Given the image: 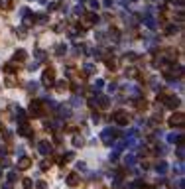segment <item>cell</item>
Segmentation results:
<instances>
[{
	"label": "cell",
	"instance_id": "29",
	"mask_svg": "<svg viewBox=\"0 0 185 189\" xmlns=\"http://www.w3.org/2000/svg\"><path fill=\"white\" fill-rule=\"evenodd\" d=\"M102 87H105V81H102V79H97L95 83H92V89H95V91H101Z\"/></svg>",
	"mask_w": 185,
	"mask_h": 189
},
{
	"label": "cell",
	"instance_id": "10",
	"mask_svg": "<svg viewBox=\"0 0 185 189\" xmlns=\"http://www.w3.org/2000/svg\"><path fill=\"white\" fill-rule=\"evenodd\" d=\"M30 165H32V160L28 158V156H20L18 164H16V167H18V170H28Z\"/></svg>",
	"mask_w": 185,
	"mask_h": 189
},
{
	"label": "cell",
	"instance_id": "9",
	"mask_svg": "<svg viewBox=\"0 0 185 189\" xmlns=\"http://www.w3.org/2000/svg\"><path fill=\"white\" fill-rule=\"evenodd\" d=\"M37 152H40L41 156H49L51 154V144L47 142V140H41V142L37 144Z\"/></svg>",
	"mask_w": 185,
	"mask_h": 189
},
{
	"label": "cell",
	"instance_id": "17",
	"mask_svg": "<svg viewBox=\"0 0 185 189\" xmlns=\"http://www.w3.org/2000/svg\"><path fill=\"white\" fill-rule=\"evenodd\" d=\"M26 57H28V53H26V49H18V51L14 53V59H12V61H14V63H16V61H24Z\"/></svg>",
	"mask_w": 185,
	"mask_h": 189
},
{
	"label": "cell",
	"instance_id": "2",
	"mask_svg": "<svg viewBox=\"0 0 185 189\" xmlns=\"http://www.w3.org/2000/svg\"><path fill=\"white\" fill-rule=\"evenodd\" d=\"M116 136H118V132L116 130H112V128H106V130H102L101 132V140L105 142L106 146H112L114 144V140H116Z\"/></svg>",
	"mask_w": 185,
	"mask_h": 189
},
{
	"label": "cell",
	"instance_id": "36",
	"mask_svg": "<svg viewBox=\"0 0 185 189\" xmlns=\"http://www.w3.org/2000/svg\"><path fill=\"white\" fill-rule=\"evenodd\" d=\"M0 165H2V167H10V160L6 158V156H4V158L0 160Z\"/></svg>",
	"mask_w": 185,
	"mask_h": 189
},
{
	"label": "cell",
	"instance_id": "46",
	"mask_svg": "<svg viewBox=\"0 0 185 189\" xmlns=\"http://www.w3.org/2000/svg\"><path fill=\"white\" fill-rule=\"evenodd\" d=\"M55 8H59V4H57V2H53V4H49V10H55Z\"/></svg>",
	"mask_w": 185,
	"mask_h": 189
},
{
	"label": "cell",
	"instance_id": "19",
	"mask_svg": "<svg viewBox=\"0 0 185 189\" xmlns=\"http://www.w3.org/2000/svg\"><path fill=\"white\" fill-rule=\"evenodd\" d=\"M179 30H181V28H179V26H175V24H170V26H167V28H166V34H167V36H175Z\"/></svg>",
	"mask_w": 185,
	"mask_h": 189
},
{
	"label": "cell",
	"instance_id": "47",
	"mask_svg": "<svg viewBox=\"0 0 185 189\" xmlns=\"http://www.w3.org/2000/svg\"><path fill=\"white\" fill-rule=\"evenodd\" d=\"M105 6H106V8H110V6H112V0H105Z\"/></svg>",
	"mask_w": 185,
	"mask_h": 189
},
{
	"label": "cell",
	"instance_id": "26",
	"mask_svg": "<svg viewBox=\"0 0 185 189\" xmlns=\"http://www.w3.org/2000/svg\"><path fill=\"white\" fill-rule=\"evenodd\" d=\"M83 144H85V140L81 138L79 134H77V136H73V146H75V148H81V146H83Z\"/></svg>",
	"mask_w": 185,
	"mask_h": 189
},
{
	"label": "cell",
	"instance_id": "41",
	"mask_svg": "<svg viewBox=\"0 0 185 189\" xmlns=\"http://www.w3.org/2000/svg\"><path fill=\"white\" fill-rule=\"evenodd\" d=\"M77 170L85 171V170H87V164H85V161H79V164H77Z\"/></svg>",
	"mask_w": 185,
	"mask_h": 189
},
{
	"label": "cell",
	"instance_id": "34",
	"mask_svg": "<svg viewBox=\"0 0 185 189\" xmlns=\"http://www.w3.org/2000/svg\"><path fill=\"white\" fill-rule=\"evenodd\" d=\"M36 189H47V183H45V181H41V179H40V181H36Z\"/></svg>",
	"mask_w": 185,
	"mask_h": 189
},
{
	"label": "cell",
	"instance_id": "33",
	"mask_svg": "<svg viewBox=\"0 0 185 189\" xmlns=\"http://www.w3.org/2000/svg\"><path fill=\"white\" fill-rule=\"evenodd\" d=\"M65 51H67V47H65L63 44H59V45H57V49H55V53H57V55H63Z\"/></svg>",
	"mask_w": 185,
	"mask_h": 189
},
{
	"label": "cell",
	"instance_id": "24",
	"mask_svg": "<svg viewBox=\"0 0 185 189\" xmlns=\"http://www.w3.org/2000/svg\"><path fill=\"white\" fill-rule=\"evenodd\" d=\"M126 77H130V79L138 77V69L136 67H126Z\"/></svg>",
	"mask_w": 185,
	"mask_h": 189
},
{
	"label": "cell",
	"instance_id": "45",
	"mask_svg": "<svg viewBox=\"0 0 185 189\" xmlns=\"http://www.w3.org/2000/svg\"><path fill=\"white\" fill-rule=\"evenodd\" d=\"M118 160V152H112L110 154V161H116Z\"/></svg>",
	"mask_w": 185,
	"mask_h": 189
},
{
	"label": "cell",
	"instance_id": "44",
	"mask_svg": "<svg viewBox=\"0 0 185 189\" xmlns=\"http://www.w3.org/2000/svg\"><path fill=\"white\" fill-rule=\"evenodd\" d=\"M71 102H73L75 106H79V105H81V99H79V97H73V101H71Z\"/></svg>",
	"mask_w": 185,
	"mask_h": 189
},
{
	"label": "cell",
	"instance_id": "6",
	"mask_svg": "<svg viewBox=\"0 0 185 189\" xmlns=\"http://www.w3.org/2000/svg\"><path fill=\"white\" fill-rule=\"evenodd\" d=\"M55 83V73H53V69H45L41 75V85L43 87H51V85Z\"/></svg>",
	"mask_w": 185,
	"mask_h": 189
},
{
	"label": "cell",
	"instance_id": "14",
	"mask_svg": "<svg viewBox=\"0 0 185 189\" xmlns=\"http://www.w3.org/2000/svg\"><path fill=\"white\" fill-rule=\"evenodd\" d=\"M18 134H20V136H28V138H30V136H32V128H30L28 124L24 122V124H20V128H18Z\"/></svg>",
	"mask_w": 185,
	"mask_h": 189
},
{
	"label": "cell",
	"instance_id": "43",
	"mask_svg": "<svg viewBox=\"0 0 185 189\" xmlns=\"http://www.w3.org/2000/svg\"><path fill=\"white\" fill-rule=\"evenodd\" d=\"M18 36H20V37H26V36H28V34H26V28H20V30H18Z\"/></svg>",
	"mask_w": 185,
	"mask_h": 189
},
{
	"label": "cell",
	"instance_id": "40",
	"mask_svg": "<svg viewBox=\"0 0 185 189\" xmlns=\"http://www.w3.org/2000/svg\"><path fill=\"white\" fill-rule=\"evenodd\" d=\"M28 14H30V10H28V8H20V16H22V18H26Z\"/></svg>",
	"mask_w": 185,
	"mask_h": 189
},
{
	"label": "cell",
	"instance_id": "1",
	"mask_svg": "<svg viewBox=\"0 0 185 189\" xmlns=\"http://www.w3.org/2000/svg\"><path fill=\"white\" fill-rule=\"evenodd\" d=\"M97 22H99V16H97L95 12L83 14V16H81V30H89V28H92Z\"/></svg>",
	"mask_w": 185,
	"mask_h": 189
},
{
	"label": "cell",
	"instance_id": "4",
	"mask_svg": "<svg viewBox=\"0 0 185 189\" xmlns=\"http://www.w3.org/2000/svg\"><path fill=\"white\" fill-rule=\"evenodd\" d=\"M157 101H161L167 109H177V106H179V99H177V97H173V95H167V97L160 95V97H157Z\"/></svg>",
	"mask_w": 185,
	"mask_h": 189
},
{
	"label": "cell",
	"instance_id": "30",
	"mask_svg": "<svg viewBox=\"0 0 185 189\" xmlns=\"http://www.w3.org/2000/svg\"><path fill=\"white\" fill-rule=\"evenodd\" d=\"M22 187H24V189H32V187H34V181H32L30 177H26V179L22 181Z\"/></svg>",
	"mask_w": 185,
	"mask_h": 189
},
{
	"label": "cell",
	"instance_id": "12",
	"mask_svg": "<svg viewBox=\"0 0 185 189\" xmlns=\"http://www.w3.org/2000/svg\"><path fill=\"white\" fill-rule=\"evenodd\" d=\"M181 132H170V134H167V142H170V144H181Z\"/></svg>",
	"mask_w": 185,
	"mask_h": 189
},
{
	"label": "cell",
	"instance_id": "22",
	"mask_svg": "<svg viewBox=\"0 0 185 189\" xmlns=\"http://www.w3.org/2000/svg\"><path fill=\"white\" fill-rule=\"evenodd\" d=\"M34 55H36V61L40 63V61L45 59V51H43V49H34Z\"/></svg>",
	"mask_w": 185,
	"mask_h": 189
},
{
	"label": "cell",
	"instance_id": "35",
	"mask_svg": "<svg viewBox=\"0 0 185 189\" xmlns=\"http://www.w3.org/2000/svg\"><path fill=\"white\" fill-rule=\"evenodd\" d=\"M37 67H40V63H37V61H32L30 65H28V71H36Z\"/></svg>",
	"mask_w": 185,
	"mask_h": 189
},
{
	"label": "cell",
	"instance_id": "18",
	"mask_svg": "<svg viewBox=\"0 0 185 189\" xmlns=\"http://www.w3.org/2000/svg\"><path fill=\"white\" fill-rule=\"evenodd\" d=\"M97 105H101V109H106L108 105H110V99H108V97H97Z\"/></svg>",
	"mask_w": 185,
	"mask_h": 189
},
{
	"label": "cell",
	"instance_id": "39",
	"mask_svg": "<svg viewBox=\"0 0 185 189\" xmlns=\"http://www.w3.org/2000/svg\"><path fill=\"white\" fill-rule=\"evenodd\" d=\"M99 6H101V2H99V0H91V8H92V10H97Z\"/></svg>",
	"mask_w": 185,
	"mask_h": 189
},
{
	"label": "cell",
	"instance_id": "20",
	"mask_svg": "<svg viewBox=\"0 0 185 189\" xmlns=\"http://www.w3.org/2000/svg\"><path fill=\"white\" fill-rule=\"evenodd\" d=\"M124 164H126L128 167H132L136 164V156L134 154H126V156H124Z\"/></svg>",
	"mask_w": 185,
	"mask_h": 189
},
{
	"label": "cell",
	"instance_id": "28",
	"mask_svg": "<svg viewBox=\"0 0 185 189\" xmlns=\"http://www.w3.org/2000/svg\"><path fill=\"white\" fill-rule=\"evenodd\" d=\"M177 158H179V161H183V158H185V148H183V144L177 146Z\"/></svg>",
	"mask_w": 185,
	"mask_h": 189
},
{
	"label": "cell",
	"instance_id": "37",
	"mask_svg": "<svg viewBox=\"0 0 185 189\" xmlns=\"http://www.w3.org/2000/svg\"><path fill=\"white\" fill-rule=\"evenodd\" d=\"M49 165H51V161H49V160H43L40 167H41V170H43V171H45V170H47V167H49Z\"/></svg>",
	"mask_w": 185,
	"mask_h": 189
},
{
	"label": "cell",
	"instance_id": "8",
	"mask_svg": "<svg viewBox=\"0 0 185 189\" xmlns=\"http://www.w3.org/2000/svg\"><path fill=\"white\" fill-rule=\"evenodd\" d=\"M124 89H126V95H130V99H136V101L142 99V89L140 87H136V85H126Z\"/></svg>",
	"mask_w": 185,
	"mask_h": 189
},
{
	"label": "cell",
	"instance_id": "25",
	"mask_svg": "<svg viewBox=\"0 0 185 189\" xmlns=\"http://www.w3.org/2000/svg\"><path fill=\"white\" fill-rule=\"evenodd\" d=\"M83 14H85V8L81 6V4H77V6L73 8V16H75V18H79V16H83Z\"/></svg>",
	"mask_w": 185,
	"mask_h": 189
},
{
	"label": "cell",
	"instance_id": "21",
	"mask_svg": "<svg viewBox=\"0 0 185 189\" xmlns=\"http://www.w3.org/2000/svg\"><path fill=\"white\" fill-rule=\"evenodd\" d=\"M156 171H157V174H160V175H164V174H166V171H167V164H166V161H164V160H161V161H160V164H157V165H156Z\"/></svg>",
	"mask_w": 185,
	"mask_h": 189
},
{
	"label": "cell",
	"instance_id": "38",
	"mask_svg": "<svg viewBox=\"0 0 185 189\" xmlns=\"http://www.w3.org/2000/svg\"><path fill=\"white\" fill-rule=\"evenodd\" d=\"M16 181V171H8V183Z\"/></svg>",
	"mask_w": 185,
	"mask_h": 189
},
{
	"label": "cell",
	"instance_id": "42",
	"mask_svg": "<svg viewBox=\"0 0 185 189\" xmlns=\"http://www.w3.org/2000/svg\"><path fill=\"white\" fill-rule=\"evenodd\" d=\"M116 89H118V85H116V83H110V85H108V91H110V93H114Z\"/></svg>",
	"mask_w": 185,
	"mask_h": 189
},
{
	"label": "cell",
	"instance_id": "15",
	"mask_svg": "<svg viewBox=\"0 0 185 189\" xmlns=\"http://www.w3.org/2000/svg\"><path fill=\"white\" fill-rule=\"evenodd\" d=\"M144 24L148 26L150 30H154V28H156V20H154V16H152V14H146V16H144Z\"/></svg>",
	"mask_w": 185,
	"mask_h": 189
},
{
	"label": "cell",
	"instance_id": "3",
	"mask_svg": "<svg viewBox=\"0 0 185 189\" xmlns=\"http://www.w3.org/2000/svg\"><path fill=\"white\" fill-rule=\"evenodd\" d=\"M167 124H170L171 128H183V124H185V114H183V112H175V114H171L170 120H167Z\"/></svg>",
	"mask_w": 185,
	"mask_h": 189
},
{
	"label": "cell",
	"instance_id": "16",
	"mask_svg": "<svg viewBox=\"0 0 185 189\" xmlns=\"http://www.w3.org/2000/svg\"><path fill=\"white\" fill-rule=\"evenodd\" d=\"M55 89L59 91V93L67 91V89H69V81H67V79H63V81H57V83H55Z\"/></svg>",
	"mask_w": 185,
	"mask_h": 189
},
{
	"label": "cell",
	"instance_id": "7",
	"mask_svg": "<svg viewBox=\"0 0 185 189\" xmlns=\"http://www.w3.org/2000/svg\"><path fill=\"white\" fill-rule=\"evenodd\" d=\"M28 110H30V114H32V116H36V118H37V116H41V114H43V109H41V101H32V102H30V109H28Z\"/></svg>",
	"mask_w": 185,
	"mask_h": 189
},
{
	"label": "cell",
	"instance_id": "48",
	"mask_svg": "<svg viewBox=\"0 0 185 189\" xmlns=\"http://www.w3.org/2000/svg\"><path fill=\"white\" fill-rule=\"evenodd\" d=\"M37 2H40V4H45V2H47V0H37Z\"/></svg>",
	"mask_w": 185,
	"mask_h": 189
},
{
	"label": "cell",
	"instance_id": "5",
	"mask_svg": "<svg viewBox=\"0 0 185 189\" xmlns=\"http://www.w3.org/2000/svg\"><path fill=\"white\" fill-rule=\"evenodd\" d=\"M112 120L118 124V126H126V124L130 122V116H128V112L126 110H116L112 114Z\"/></svg>",
	"mask_w": 185,
	"mask_h": 189
},
{
	"label": "cell",
	"instance_id": "23",
	"mask_svg": "<svg viewBox=\"0 0 185 189\" xmlns=\"http://www.w3.org/2000/svg\"><path fill=\"white\" fill-rule=\"evenodd\" d=\"M83 73L85 75H92V73H95V65H92V63H85V65H83Z\"/></svg>",
	"mask_w": 185,
	"mask_h": 189
},
{
	"label": "cell",
	"instance_id": "27",
	"mask_svg": "<svg viewBox=\"0 0 185 189\" xmlns=\"http://www.w3.org/2000/svg\"><path fill=\"white\" fill-rule=\"evenodd\" d=\"M106 67L114 71V69H116V59H114V57H106Z\"/></svg>",
	"mask_w": 185,
	"mask_h": 189
},
{
	"label": "cell",
	"instance_id": "31",
	"mask_svg": "<svg viewBox=\"0 0 185 189\" xmlns=\"http://www.w3.org/2000/svg\"><path fill=\"white\" fill-rule=\"evenodd\" d=\"M14 85H16V77L14 75H8L6 77V87H14Z\"/></svg>",
	"mask_w": 185,
	"mask_h": 189
},
{
	"label": "cell",
	"instance_id": "32",
	"mask_svg": "<svg viewBox=\"0 0 185 189\" xmlns=\"http://www.w3.org/2000/svg\"><path fill=\"white\" fill-rule=\"evenodd\" d=\"M37 87H40V85H37L36 81H32V83H28V91H30V93H36V91H37Z\"/></svg>",
	"mask_w": 185,
	"mask_h": 189
},
{
	"label": "cell",
	"instance_id": "13",
	"mask_svg": "<svg viewBox=\"0 0 185 189\" xmlns=\"http://www.w3.org/2000/svg\"><path fill=\"white\" fill-rule=\"evenodd\" d=\"M57 110H59V116H61V118H69V116H71V106H67V105L57 106Z\"/></svg>",
	"mask_w": 185,
	"mask_h": 189
},
{
	"label": "cell",
	"instance_id": "11",
	"mask_svg": "<svg viewBox=\"0 0 185 189\" xmlns=\"http://www.w3.org/2000/svg\"><path fill=\"white\" fill-rule=\"evenodd\" d=\"M79 181H81V177H79L77 174H69L67 177H65V183H67L69 187H77Z\"/></svg>",
	"mask_w": 185,
	"mask_h": 189
}]
</instances>
